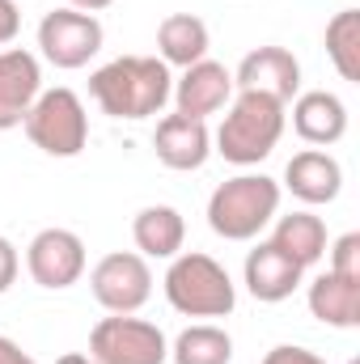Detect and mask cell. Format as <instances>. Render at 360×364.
<instances>
[{
  "label": "cell",
  "instance_id": "e0dca14e",
  "mask_svg": "<svg viewBox=\"0 0 360 364\" xmlns=\"http://www.w3.org/2000/svg\"><path fill=\"white\" fill-rule=\"evenodd\" d=\"M132 242H136V255L144 259H174L186 242V220L170 203H149L132 220Z\"/></svg>",
  "mask_w": 360,
  "mask_h": 364
},
{
  "label": "cell",
  "instance_id": "8992f818",
  "mask_svg": "<svg viewBox=\"0 0 360 364\" xmlns=\"http://www.w3.org/2000/svg\"><path fill=\"white\" fill-rule=\"evenodd\" d=\"M90 356L97 364H166L170 339L157 322H144L132 314H110L90 331Z\"/></svg>",
  "mask_w": 360,
  "mask_h": 364
},
{
  "label": "cell",
  "instance_id": "7a4b0ae2",
  "mask_svg": "<svg viewBox=\"0 0 360 364\" xmlns=\"http://www.w3.org/2000/svg\"><path fill=\"white\" fill-rule=\"evenodd\" d=\"M284 127H288V106L284 102H275L268 93L238 90L233 102L225 106V119H221L216 136H212V144H216L212 153H221L229 166H242V170L259 166L275 153Z\"/></svg>",
  "mask_w": 360,
  "mask_h": 364
},
{
  "label": "cell",
  "instance_id": "277c9868",
  "mask_svg": "<svg viewBox=\"0 0 360 364\" xmlns=\"http://www.w3.org/2000/svg\"><path fill=\"white\" fill-rule=\"evenodd\" d=\"M170 309L182 318H229L238 305V284L212 255L186 250L170 259V272L162 279Z\"/></svg>",
  "mask_w": 360,
  "mask_h": 364
},
{
  "label": "cell",
  "instance_id": "ba28073f",
  "mask_svg": "<svg viewBox=\"0 0 360 364\" xmlns=\"http://www.w3.org/2000/svg\"><path fill=\"white\" fill-rule=\"evenodd\" d=\"M90 292L106 314H136L153 296V267L136 250L102 255L90 272Z\"/></svg>",
  "mask_w": 360,
  "mask_h": 364
},
{
  "label": "cell",
  "instance_id": "3957f363",
  "mask_svg": "<svg viewBox=\"0 0 360 364\" xmlns=\"http://www.w3.org/2000/svg\"><path fill=\"white\" fill-rule=\"evenodd\" d=\"M280 212V182L268 174L225 178L208 199V229L225 242H255Z\"/></svg>",
  "mask_w": 360,
  "mask_h": 364
},
{
  "label": "cell",
  "instance_id": "d4e9b609",
  "mask_svg": "<svg viewBox=\"0 0 360 364\" xmlns=\"http://www.w3.org/2000/svg\"><path fill=\"white\" fill-rule=\"evenodd\" d=\"M17 272H21V255H17V246H13L9 237H0V296L13 288Z\"/></svg>",
  "mask_w": 360,
  "mask_h": 364
},
{
  "label": "cell",
  "instance_id": "7402d4cb",
  "mask_svg": "<svg viewBox=\"0 0 360 364\" xmlns=\"http://www.w3.org/2000/svg\"><path fill=\"white\" fill-rule=\"evenodd\" d=\"M327 55L344 81H360V9H344L327 21Z\"/></svg>",
  "mask_w": 360,
  "mask_h": 364
},
{
  "label": "cell",
  "instance_id": "52a82bcc",
  "mask_svg": "<svg viewBox=\"0 0 360 364\" xmlns=\"http://www.w3.org/2000/svg\"><path fill=\"white\" fill-rule=\"evenodd\" d=\"M106 43V30L93 13H81V9H51L43 13L38 21V51L47 64L73 73V68H85L93 55L102 51Z\"/></svg>",
  "mask_w": 360,
  "mask_h": 364
},
{
  "label": "cell",
  "instance_id": "30bf717a",
  "mask_svg": "<svg viewBox=\"0 0 360 364\" xmlns=\"http://www.w3.org/2000/svg\"><path fill=\"white\" fill-rule=\"evenodd\" d=\"M233 85L242 93H268L275 102H292L301 93V60L288 51V47H255L250 55H242L238 73H233Z\"/></svg>",
  "mask_w": 360,
  "mask_h": 364
},
{
  "label": "cell",
  "instance_id": "ac0fdd59",
  "mask_svg": "<svg viewBox=\"0 0 360 364\" xmlns=\"http://www.w3.org/2000/svg\"><path fill=\"white\" fill-rule=\"evenodd\" d=\"M208 47H212V34H208L203 17H195V13L162 17V26H157V60L166 68H191V64L208 60Z\"/></svg>",
  "mask_w": 360,
  "mask_h": 364
},
{
  "label": "cell",
  "instance_id": "6da1fadb",
  "mask_svg": "<svg viewBox=\"0 0 360 364\" xmlns=\"http://www.w3.org/2000/svg\"><path fill=\"white\" fill-rule=\"evenodd\" d=\"M170 93H174V77L157 55H119L90 77V97L97 102V110L127 123L162 114Z\"/></svg>",
  "mask_w": 360,
  "mask_h": 364
},
{
  "label": "cell",
  "instance_id": "83f0119b",
  "mask_svg": "<svg viewBox=\"0 0 360 364\" xmlns=\"http://www.w3.org/2000/svg\"><path fill=\"white\" fill-rule=\"evenodd\" d=\"M110 4H115V0H68V9H81V13H93V17H97L102 9H110Z\"/></svg>",
  "mask_w": 360,
  "mask_h": 364
},
{
  "label": "cell",
  "instance_id": "ffe728a7",
  "mask_svg": "<svg viewBox=\"0 0 360 364\" xmlns=\"http://www.w3.org/2000/svg\"><path fill=\"white\" fill-rule=\"evenodd\" d=\"M275 250H284L297 267H314L322 255H327V225H322V216H314V212H288V216H275V229H271L268 237Z\"/></svg>",
  "mask_w": 360,
  "mask_h": 364
},
{
  "label": "cell",
  "instance_id": "f1b7e54d",
  "mask_svg": "<svg viewBox=\"0 0 360 364\" xmlns=\"http://www.w3.org/2000/svg\"><path fill=\"white\" fill-rule=\"evenodd\" d=\"M55 364H97V360H93V356H85V352H64Z\"/></svg>",
  "mask_w": 360,
  "mask_h": 364
},
{
  "label": "cell",
  "instance_id": "484cf974",
  "mask_svg": "<svg viewBox=\"0 0 360 364\" xmlns=\"http://www.w3.org/2000/svg\"><path fill=\"white\" fill-rule=\"evenodd\" d=\"M21 30V9L17 0H0V47H9Z\"/></svg>",
  "mask_w": 360,
  "mask_h": 364
},
{
  "label": "cell",
  "instance_id": "9c48e42d",
  "mask_svg": "<svg viewBox=\"0 0 360 364\" xmlns=\"http://www.w3.org/2000/svg\"><path fill=\"white\" fill-rule=\"evenodd\" d=\"M85 267H90V255L73 229H43L26 246V272L47 292H64V288L81 284Z\"/></svg>",
  "mask_w": 360,
  "mask_h": 364
},
{
  "label": "cell",
  "instance_id": "5bb4252c",
  "mask_svg": "<svg viewBox=\"0 0 360 364\" xmlns=\"http://www.w3.org/2000/svg\"><path fill=\"white\" fill-rule=\"evenodd\" d=\"M284 186H288L292 199H301L305 208L335 203L339 191H344V166H339V157H331L327 149H301V153H292V161L284 166Z\"/></svg>",
  "mask_w": 360,
  "mask_h": 364
},
{
  "label": "cell",
  "instance_id": "8fae6325",
  "mask_svg": "<svg viewBox=\"0 0 360 364\" xmlns=\"http://www.w3.org/2000/svg\"><path fill=\"white\" fill-rule=\"evenodd\" d=\"M233 93H238V85H233V73H229L225 64L199 60V64L182 68V77L174 81L170 102H174L179 114H191V119H203V123H208V114H221V110L233 102Z\"/></svg>",
  "mask_w": 360,
  "mask_h": 364
},
{
  "label": "cell",
  "instance_id": "603a6c76",
  "mask_svg": "<svg viewBox=\"0 0 360 364\" xmlns=\"http://www.w3.org/2000/svg\"><path fill=\"white\" fill-rule=\"evenodd\" d=\"M327 250H331V267H327V272L344 275V279H360V233L335 237Z\"/></svg>",
  "mask_w": 360,
  "mask_h": 364
},
{
  "label": "cell",
  "instance_id": "2e32d148",
  "mask_svg": "<svg viewBox=\"0 0 360 364\" xmlns=\"http://www.w3.org/2000/svg\"><path fill=\"white\" fill-rule=\"evenodd\" d=\"M301 279H305V267H297V263H292L284 250H275L271 242H259V246L246 255V263H242V284H246L250 296L263 301V305L288 301V296L301 288Z\"/></svg>",
  "mask_w": 360,
  "mask_h": 364
},
{
  "label": "cell",
  "instance_id": "44dd1931",
  "mask_svg": "<svg viewBox=\"0 0 360 364\" xmlns=\"http://www.w3.org/2000/svg\"><path fill=\"white\" fill-rule=\"evenodd\" d=\"M174 364H229L233 360V339L216 322H195L170 343Z\"/></svg>",
  "mask_w": 360,
  "mask_h": 364
},
{
  "label": "cell",
  "instance_id": "4fadbf2b",
  "mask_svg": "<svg viewBox=\"0 0 360 364\" xmlns=\"http://www.w3.org/2000/svg\"><path fill=\"white\" fill-rule=\"evenodd\" d=\"M38 93H43L38 55L26 47H4L0 51V132L21 127Z\"/></svg>",
  "mask_w": 360,
  "mask_h": 364
},
{
  "label": "cell",
  "instance_id": "cb8c5ba5",
  "mask_svg": "<svg viewBox=\"0 0 360 364\" xmlns=\"http://www.w3.org/2000/svg\"><path fill=\"white\" fill-rule=\"evenodd\" d=\"M263 364H327L318 352H309V348H297V343H280V348H271Z\"/></svg>",
  "mask_w": 360,
  "mask_h": 364
},
{
  "label": "cell",
  "instance_id": "d6986e66",
  "mask_svg": "<svg viewBox=\"0 0 360 364\" xmlns=\"http://www.w3.org/2000/svg\"><path fill=\"white\" fill-rule=\"evenodd\" d=\"M305 301H309V314L322 326H335V331L360 326V279H344L335 272H322L309 284Z\"/></svg>",
  "mask_w": 360,
  "mask_h": 364
},
{
  "label": "cell",
  "instance_id": "7c38bea8",
  "mask_svg": "<svg viewBox=\"0 0 360 364\" xmlns=\"http://www.w3.org/2000/svg\"><path fill=\"white\" fill-rule=\"evenodd\" d=\"M153 153L166 170H179V174H191V170H203L208 157H212V132L203 119H191V114H166L157 119V132H153Z\"/></svg>",
  "mask_w": 360,
  "mask_h": 364
},
{
  "label": "cell",
  "instance_id": "f546056e",
  "mask_svg": "<svg viewBox=\"0 0 360 364\" xmlns=\"http://www.w3.org/2000/svg\"><path fill=\"white\" fill-rule=\"evenodd\" d=\"M352 364H356V360H352Z\"/></svg>",
  "mask_w": 360,
  "mask_h": 364
},
{
  "label": "cell",
  "instance_id": "4316f807",
  "mask_svg": "<svg viewBox=\"0 0 360 364\" xmlns=\"http://www.w3.org/2000/svg\"><path fill=\"white\" fill-rule=\"evenodd\" d=\"M0 364H38L30 352H21V343L17 339H9V335H0Z\"/></svg>",
  "mask_w": 360,
  "mask_h": 364
},
{
  "label": "cell",
  "instance_id": "9a60e30c",
  "mask_svg": "<svg viewBox=\"0 0 360 364\" xmlns=\"http://www.w3.org/2000/svg\"><path fill=\"white\" fill-rule=\"evenodd\" d=\"M288 106H292V132H297L305 144L331 149V144L344 140V132H348V106H344L339 93L305 90V93H297Z\"/></svg>",
  "mask_w": 360,
  "mask_h": 364
},
{
  "label": "cell",
  "instance_id": "5b68a950",
  "mask_svg": "<svg viewBox=\"0 0 360 364\" xmlns=\"http://www.w3.org/2000/svg\"><path fill=\"white\" fill-rule=\"evenodd\" d=\"M21 127H26L30 144L43 149L47 157H81L85 144H90V114H85V102L73 90H64V85L38 93Z\"/></svg>",
  "mask_w": 360,
  "mask_h": 364
}]
</instances>
